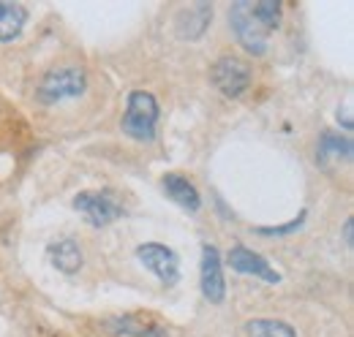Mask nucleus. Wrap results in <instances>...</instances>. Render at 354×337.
<instances>
[{"instance_id":"obj_12","label":"nucleus","mask_w":354,"mask_h":337,"mask_svg":"<svg viewBox=\"0 0 354 337\" xmlns=\"http://www.w3.org/2000/svg\"><path fill=\"white\" fill-rule=\"evenodd\" d=\"M210 19H213V6L210 3L191 6V8H185V11L177 14V36L180 39H188V41L191 39H199L207 30Z\"/></svg>"},{"instance_id":"obj_7","label":"nucleus","mask_w":354,"mask_h":337,"mask_svg":"<svg viewBox=\"0 0 354 337\" xmlns=\"http://www.w3.org/2000/svg\"><path fill=\"white\" fill-rule=\"evenodd\" d=\"M199 283H202V294L207 296L213 305H221L226 296V280H223V264L221 253L213 245L202 248V267H199Z\"/></svg>"},{"instance_id":"obj_8","label":"nucleus","mask_w":354,"mask_h":337,"mask_svg":"<svg viewBox=\"0 0 354 337\" xmlns=\"http://www.w3.org/2000/svg\"><path fill=\"white\" fill-rule=\"evenodd\" d=\"M229 264H232V269L240 272V275H254V278H259V280H265V283H281V272H275V269L267 264L265 256L248 251V248H243V245H237V248L229 251Z\"/></svg>"},{"instance_id":"obj_14","label":"nucleus","mask_w":354,"mask_h":337,"mask_svg":"<svg viewBox=\"0 0 354 337\" xmlns=\"http://www.w3.org/2000/svg\"><path fill=\"white\" fill-rule=\"evenodd\" d=\"M28 25V8L19 3L0 0V44L14 41Z\"/></svg>"},{"instance_id":"obj_11","label":"nucleus","mask_w":354,"mask_h":337,"mask_svg":"<svg viewBox=\"0 0 354 337\" xmlns=\"http://www.w3.org/2000/svg\"><path fill=\"white\" fill-rule=\"evenodd\" d=\"M161 185H164L167 196H169L175 204H180L183 210L199 212V207H202V196H199L196 185H194L188 177H183V174H177V171H169V174H164Z\"/></svg>"},{"instance_id":"obj_13","label":"nucleus","mask_w":354,"mask_h":337,"mask_svg":"<svg viewBox=\"0 0 354 337\" xmlns=\"http://www.w3.org/2000/svg\"><path fill=\"white\" fill-rule=\"evenodd\" d=\"M46 256H49V261H52V267L55 269H60L63 275H74V272H80V267H82V261H85V256H82V248L77 245V240H57V242H52L49 248H46Z\"/></svg>"},{"instance_id":"obj_1","label":"nucleus","mask_w":354,"mask_h":337,"mask_svg":"<svg viewBox=\"0 0 354 337\" xmlns=\"http://www.w3.org/2000/svg\"><path fill=\"white\" fill-rule=\"evenodd\" d=\"M281 3L278 0H240L229 8V25L234 30V39L248 55L262 57L270 46V33L281 25Z\"/></svg>"},{"instance_id":"obj_9","label":"nucleus","mask_w":354,"mask_h":337,"mask_svg":"<svg viewBox=\"0 0 354 337\" xmlns=\"http://www.w3.org/2000/svg\"><path fill=\"white\" fill-rule=\"evenodd\" d=\"M109 329L129 337H167V324L150 313H126L109 321Z\"/></svg>"},{"instance_id":"obj_10","label":"nucleus","mask_w":354,"mask_h":337,"mask_svg":"<svg viewBox=\"0 0 354 337\" xmlns=\"http://www.w3.org/2000/svg\"><path fill=\"white\" fill-rule=\"evenodd\" d=\"M354 144L346 133H335V131H324L319 136L316 144V164L327 166L330 161H352Z\"/></svg>"},{"instance_id":"obj_4","label":"nucleus","mask_w":354,"mask_h":337,"mask_svg":"<svg viewBox=\"0 0 354 337\" xmlns=\"http://www.w3.org/2000/svg\"><path fill=\"white\" fill-rule=\"evenodd\" d=\"M74 210H80L85 218H88L93 226H109L115 223L118 218H123V199L104 188V191H82L74 196Z\"/></svg>"},{"instance_id":"obj_3","label":"nucleus","mask_w":354,"mask_h":337,"mask_svg":"<svg viewBox=\"0 0 354 337\" xmlns=\"http://www.w3.org/2000/svg\"><path fill=\"white\" fill-rule=\"evenodd\" d=\"M156 126H158L156 98L145 90H133L129 95V104H126V115H123V133L136 142H153Z\"/></svg>"},{"instance_id":"obj_16","label":"nucleus","mask_w":354,"mask_h":337,"mask_svg":"<svg viewBox=\"0 0 354 337\" xmlns=\"http://www.w3.org/2000/svg\"><path fill=\"white\" fill-rule=\"evenodd\" d=\"M306 215L308 212L303 210L292 223H286V226H262V229H257L259 234H265V237H281V234H292V231H297L300 226H303V220H306Z\"/></svg>"},{"instance_id":"obj_17","label":"nucleus","mask_w":354,"mask_h":337,"mask_svg":"<svg viewBox=\"0 0 354 337\" xmlns=\"http://www.w3.org/2000/svg\"><path fill=\"white\" fill-rule=\"evenodd\" d=\"M344 242H346V248H352L354 245V220L352 218L344 223Z\"/></svg>"},{"instance_id":"obj_15","label":"nucleus","mask_w":354,"mask_h":337,"mask_svg":"<svg viewBox=\"0 0 354 337\" xmlns=\"http://www.w3.org/2000/svg\"><path fill=\"white\" fill-rule=\"evenodd\" d=\"M245 335L248 337H297V332L275 318H254L245 324Z\"/></svg>"},{"instance_id":"obj_6","label":"nucleus","mask_w":354,"mask_h":337,"mask_svg":"<svg viewBox=\"0 0 354 337\" xmlns=\"http://www.w3.org/2000/svg\"><path fill=\"white\" fill-rule=\"evenodd\" d=\"M136 258L145 264V269H150L164 286H175L180 280V258L172 248L158 245V242H145L136 248Z\"/></svg>"},{"instance_id":"obj_2","label":"nucleus","mask_w":354,"mask_h":337,"mask_svg":"<svg viewBox=\"0 0 354 337\" xmlns=\"http://www.w3.org/2000/svg\"><path fill=\"white\" fill-rule=\"evenodd\" d=\"M85 90H88L85 68H80V66H57V68H49L41 77V82L36 87V98L44 106H52V104H63V101L80 98Z\"/></svg>"},{"instance_id":"obj_5","label":"nucleus","mask_w":354,"mask_h":337,"mask_svg":"<svg viewBox=\"0 0 354 337\" xmlns=\"http://www.w3.org/2000/svg\"><path fill=\"white\" fill-rule=\"evenodd\" d=\"M213 84L221 90L226 98H240L251 87V68L245 60L234 55H223L213 66Z\"/></svg>"}]
</instances>
